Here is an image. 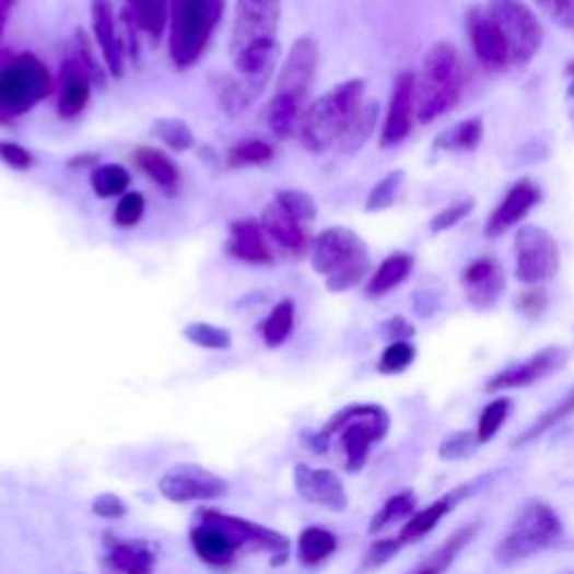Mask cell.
Here are the masks:
<instances>
[{"mask_svg":"<svg viewBox=\"0 0 574 574\" xmlns=\"http://www.w3.org/2000/svg\"><path fill=\"white\" fill-rule=\"evenodd\" d=\"M119 25H121V34H119V43H121V50L124 57H130L136 63L142 61V48H140V34H138V19L136 14L130 12V8L121 10L119 14ZM142 30V27H140Z\"/></svg>","mask_w":574,"mask_h":574,"instance_id":"bcb514c9","label":"cell"},{"mask_svg":"<svg viewBox=\"0 0 574 574\" xmlns=\"http://www.w3.org/2000/svg\"><path fill=\"white\" fill-rule=\"evenodd\" d=\"M563 535L559 514L543 501H529L518 518L512 523L509 532L496 546V561L501 565H514L535 557L557 543Z\"/></svg>","mask_w":574,"mask_h":574,"instance_id":"52a82bcc","label":"cell"},{"mask_svg":"<svg viewBox=\"0 0 574 574\" xmlns=\"http://www.w3.org/2000/svg\"><path fill=\"white\" fill-rule=\"evenodd\" d=\"M567 362V352L563 348L550 345L543 348L539 352H535L532 358H527L525 362L509 366L505 371H501L499 375H494L488 382V393H501V390H509V388H525V386H532L535 382H541L546 377H550L552 373H559Z\"/></svg>","mask_w":574,"mask_h":574,"instance_id":"9a60e30c","label":"cell"},{"mask_svg":"<svg viewBox=\"0 0 574 574\" xmlns=\"http://www.w3.org/2000/svg\"><path fill=\"white\" fill-rule=\"evenodd\" d=\"M294 303L292 301H281L279 305H274V311L270 313L268 321L262 326V339L270 348H279L288 341V337L292 335L294 328Z\"/></svg>","mask_w":574,"mask_h":574,"instance_id":"d590c367","label":"cell"},{"mask_svg":"<svg viewBox=\"0 0 574 574\" xmlns=\"http://www.w3.org/2000/svg\"><path fill=\"white\" fill-rule=\"evenodd\" d=\"M415 85L418 79L411 70H405L395 77L388 113L379 138L382 149H393L397 144H402L411 136L413 117H415Z\"/></svg>","mask_w":574,"mask_h":574,"instance_id":"4fadbf2b","label":"cell"},{"mask_svg":"<svg viewBox=\"0 0 574 574\" xmlns=\"http://www.w3.org/2000/svg\"><path fill=\"white\" fill-rule=\"evenodd\" d=\"M296 548L303 565H319L337 552V537L324 527H305Z\"/></svg>","mask_w":574,"mask_h":574,"instance_id":"f1b7e54d","label":"cell"},{"mask_svg":"<svg viewBox=\"0 0 574 574\" xmlns=\"http://www.w3.org/2000/svg\"><path fill=\"white\" fill-rule=\"evenodd\" d=\"M136 164L147 178H151L155 185L166 189L175 187V183L180 178V171L175 166V162L166 153L153 147H140L136 151Z\"/></svg>","mask_w":574,"mask_h":574,"instance_id":"83f0119b","label":"cell"},{"mask_svg":"<svg viewBox=\"0 0 574 574\" xmlns=\"http://www.w3.org/2000/svg\"><path fill=\"white\" fill-rule=\"evenodd\" d=\"M153 132L155 138L168 147L171 151H189L194 149L196 144V138H194V130L189 128V124H185L183 119H173V117H164V119H157L153 124Z\"/></svg>","mask_w":574,"mask_h":574,"instance_id":"74e56055","label":"cell"},{"mask_svg":"<svg viewBox=\"0 0 574 574\" xmlns=\"http://www.w3.org/2000/svg\"><path fill=\"white\" fill-rule=\"evenodd\" d=\"M473 200H462L458 204H452L447 209L440 211L435 218H433V223H431V232L440 234V232H447L452 227H456L458 223H462V220L473 211Z\"/></svg>","mask_w":574,"mask_h":574,"instance_id":"681fc988","label":"cell"},{"mask_svg":"<svg viewBox=\"0 0 574 574\" xmlns=\"http://www.w3.org/2000/svg\"><path fill=\"white\" fill-rule=\"evenodd\" d=\"M413 270V256L409 254H390L388 258H384V262L377 268V272L371 277L368 285H366V292L368 296H382L390 290H395L397 285H402L409 274Z\"/></svg>","mask_w":574,"mask_h":574,"instance_id":"4316f807","label":"cell"},{"mask_svg":"<svg viewBox=\"0 0 574 574\" xmlns=\"http://www.w3.org/2000/svg\"><path fill=\"white\" fill-rule=\"evenodd\" d=\"M317 66H319L317 40L311 36L296 38L281 66L274 97L294 102L305 108V102L311 97L313 83L317 77Z\"/></svg>","mask_w":574,"mask_h":574,"instance_id":"8fae6325","label":"cell"},{"mask_svg":"<svg viewBox=\"0 0 574 574\" xmlns=\"http://www.w3.org/2000/svg\"><path fill=\"white\" fill-rule=\"evenodd\" d=\"M413 509H415V496L413 492H400L390 496L382 509L373 516L371 525H368V532L371 535H377L382 532V529H386L388 525L402 520V518H411L413 516Z\"/></svg>","mask_w":574,"mask_h":574,"instance_id":"8d00e7d4","label":"cell"},{"mask_svg":"<svg viewBox=\"0 0 574 574\" xmlns=\"http://www.w3.org/2000/svg\"><path fill=\"white\" fill-rule=\"evenodd\" d=\"M415 362V345L409 341H390L382 352L377 371L382 375H400Z\"/></svg>","mask_w":574,"mask_h":574,"instance_id":"b9f144b4","label":"cell"},{"mask_svg":"<svg viewBox=\"0 0 574 574\" xmlns=\"http://www.w3.org/2000/svg\"><path fill=\"white\" fill-rule=\"evenodd\" d=\"M91 23L97 48L102 50L106 70L113 77H124L126 72V57L119 43V30H117V16L113 0H91Z\"/></svg>","mask_w":574,"mask_h":574,"instance_id":"d6986e66","label":"cell"},{"mask_svg":"<svg viewBox=\"0 0 574 574\" xmlns=\"http://www.w3.org/2000/svg\"><path fill=\"white\" fill-rule=\"evenodd\" d=\"M126 503L124 499L115 496V494H99L95 496L93 501V514H97L99 518H106V520H119L126 516Z\"/></svg>","mask_w":574,"mask_h":574,"instance_id":"11a10c76","label":"cell"},{"mask_svg":"<svg viewBox=\"0 0 574 574\" xmlns=\"http://www.w3.org/2000/svg\"><path fill=\"white\" fill-rule=\"evenodd\" d=\"M539 200H541V189L532 180L516 183L490 215L488 225H484V234L490 238L503 236L514 225H518L520 220H525V215L537 207Z\"/></svg>","mask_w":574,"mask_h":574,"instance_id":"ffe728a7","label":"cell"},{"mask_svg":"<svg viewBox=\"0 0 574 574\" xmlns=\"http://www.w3.org/2000/svg\"><path fill=\"white\" fill-rule=\"evenodd\" d=\"M200 516L204 518V523H213L218 527H223L225 532L236 541L238 548L254 546V548H260L265 552H272L274 554L272 563L274 565L285 563L288 557H290V541H288V537L274 532V529H270V527H262V525H256L251 520L236 518V516L215 512V509H202Z\"/></svg>","mask_w":574,"mask_h":574,"instance_id":"5bb4252c","label":"cell"},{"mask_svg":"<svg viewBox=\"0 0 574 574\" xmlns=\"http://www.w3.org/2000/svg\"><path fill=\"white\" fill-rule=\"evenodd\" d=\"M476 532H478V525H467V527L456 529V532H454L443 546H440L435 552H431V554H429L415 570H411L409 574H445V572L454 565L456 557L473 541Z\"/></svg>","mask_w":574,"mask_h":574,"instance_id":"484cf974","label":"cell"},{"mask_svg":"<svg viewBox=\"0 0 574 574\" xmlns=\"http://www.w3.org/2000/svg\"><path fill=\"white\" fill-rule=\"evenodd\" d=\"M274 202L290 213L292 218H296L301 225L311 227L315 220H317V202L311 194H305L301 189H283L274 196Z\"/></svg>","mask_w":574,"mask_h":574,"instance_id":"f35d334b","label":"cell"},{"mask_svg":"<svg viewBox=\"0 0 574 574\" xmlns=\"http://www.w3.org/2000/svg\"><path fill=\"white\" fill-rule=\"evenodd\" d=\"M543 14H548L563 30H574V0H535Z\"/></svg>","mask_w":574,"mask_h":574,"instance_id":"816d5d0a","label":"cell"},{"mask_svg":"<svg viewBox=\"0 0 574 574\" xmlns=\"http://www.w3.org/2000/svg\"><path fill=\"white\" fill-rule=\"evenodd\" d=\"M77 38V63L87 72V77L91 79H97V83H104L102 81V68H99V61L95 59L93 55V46H91V38H87V34L83 30H77L74 34Z\"/></svg>","mask_w":574,"mask_h":574,"instance_id":"f907efd6","label":"cell"},{"mask_svg":"<svg viewBox=\"0 0 574 574\" xmlns=\"http://www.w3.org/2000/svg\"><path fill=\"white\" fill-rule=\"evenodd\" d=\"M260 225L274 243H279L283 249L301 254L311 245V236H307V230L301 225L296 218H292L290 213H285L277 202H270L268 207L262 209L260 213Z\"/></svg>","mask_w":574,"mask_h":574,"instance_id":"603a6c76","label":"cell"},{"mask_svg":"<svg viewBox=\"0 0 574 574\" xmlns=\"http://www.w3.org/2000/svg\"><path fill=\"white\" fill-rule=\"evenodd\" d=\"M390 426V415L377 405H352L335 413L328 424L311 437L315 452L324 454L328 449L330 435L339 433V443L345 454V467L350 471H360L371 449L382 443Z\"/></svg>","mask_w":574,"mask_h":574,"instance_id":"277c9868","label":"cell"},{"mask_svg":"<svg viewBox=\"0 0 574 574\" xmlns=\"http://www.w3.org/2000/svg\"><path fill=\"white\" fill-rule=\"evenodd\" d=\"M488 12L499 25L512 66H525L537 57L543 43V27L523 0H490Z\"/></svg>","mask_w":574,"mask_h":574,"instance_id":"9c48e42d","label":"cell"},{"mask_svg":"<svg viewBox=\"0 0 574 574\" xmlns=\"http://www.w3.org/2000/svg\"><path fill=\"white\" fill-rule=\"evenodd\" d=\"M377 117H379V106L375 102L364 104L362 110L358 113V117L352 119V124L343 132V138L339 140V151L345 155L358 153L368 142V138L373 136Z\"/></svg>","mask_w":574,"mask_h":574,"instance_id":"f546056e","label":"cell"},{"mask_svg":"<svg viewBox=\"0 0 574 574\" xmlns=\"http://www.w3.org/2000/svg\"><path fill=\"white\" fill-rule=\"evenodd\" d=\"M467 34L471 40L473 55L488 70H503L509 66V50L507 43L490 16L488 8H471L465 16Z\"/></svg>","mask_w":574,"mask_h":574,"instance_id":"2e32d148","label":"cell"},{"mask_svg":"<svg viewBox=\"0 0 574 574\" xmlns=\"http://www.w3.org/2000/svg\"><path fill=\"white\" fill-rule=\"evenodd\" d=\"M572 413H574V390L567 393L559 405H554V407H550L546 413H541L539 420H537L532 426H527V431H523V433L514 440L512 447L518 449V447H525V445H529V443H535L537 437H541L546 431H550V429L557 426L559 422H563V420L570 418Z\"/></svg>","mask_w":574,"mask_h":574,"instance_id":"d6a6232c","label":"cell"},{"mask_svg":"<svg viewBox=\"0 0 574 574\" xmlns=\"http://www.w3.org/2000/svg\"><path fill=\"white\" fill-rule=\"evenodd\" d=\"M382 330H384V337H388L390 341H407L409 337L415 335V328L405 317H395V319L386 321L382 326Z\"/></svg>","mask_w":574,"mask_h":574,"instance_id":"9f6ffc18","label":"cell"},{"mask_svg":"<svg viewBox=\"0 0 574 574\" xmlns=\"http://www.w3.org/2000/svg\"><path fill=\"white\" fill-rule=\"evenodd\" d=\"M567 74H574V61L567 66Z\"/></svg>","mask_w":574,"mask_h":574,"instance_id":"680465c9","label":"cell"},{"mask_svg":"<svg viewBox=\"0 0 574 574\" xmlns=\"http://www.w3.org/2000/svg\"><path fill=\"white\" fill-rule=\"evenodd\" d=\"M144 209H147V200L140 191H126L115 207V215H113L115 225L121 230L136 227L144 215Z\"/></svg>","mask_w":574,"mask_h":574,"instance_id":"f6af8a7d","label":"cell"},{"mask_svg":"<svg viewBox=\"0 0 574 574\" xmlns=\"http://www.w3.org/2000/svg\"><path fill=\"white\" fill-rule=\"evenodd\" d=\"M548 305H550V301H548V292L543 288L525 290L516 298V311L520 315H525L527 319H539L548 311Z\"/></svg>","mask_w":574,"mask_h":574,"instance_id":"c3c4849f","label":"cell"},{"mask_svg":"<svg viewBox=\"0 0 574 574\" xmlns=\"http://www.w3.org/2000/svg\"><path fill=\"white\" fill-rule=\"evenodd\" d=\"M191 546L204 563L215 565V567L232 563L238 550L236 541L225 532L223 527H218L213 523H204V520L191 529Z\"/></svg>","mask_w":574,"mask_h":574,"instance_id":"cb8c5ba5","label":"cell"},{"mask_svg":"<svg viewBox=\"0 0 574 574\" xmlns=\"http://www.w3.org/2000/svg\"><path fill=\"white\" fill-rule=\"evenodd\" d=\"M91 77L74 61H66L61 70V95L57 104V113L63 119H74L81 115L91 102Z\"/></svg>","mask_w":574,"mask_h":574,"instance_id":"d4e9b609","label":"cell"},{"mask_svg":"<svg viewBox=\"0 0 574 574\" xmlns=\"http://www.w3.org/2000/svg\"><path fill=\"white\" fill-rule=\"evenodd\" d=\"M514 260L518 281L541 285L559 272V245L543 227L525 225L518 230L514 241Z\"/></svg>","mask_w":574,"mask_h":574,"instance_id":"30bf717a","label":"cell"},{"mask_svg":"<svg viewBox=\"0 0 574 574\" xmlns=\"http://www.w3.org/2000/svg\"><path fill=\"white\" fill-rule=\"evenodd\" d=\"M52 93V77L38 57L23 52L0 68V117H21Z\"/></svg>","mask_w":574,"mask_h":574,"instance_id":"ba28073f","label":"cell"},{"mask_svg":"<svg viewBox=\"0 0 574 574\" xmlns=\"http://www.w3.org/2000/svg\"><path fill=\"white\" fill-rule=\"evenodd\" d=\"M476 445V433L469 431H458L449 435L443 445H440V458L443 460H462L471 454Z\"/></svg>","mask_w":574,"mask_h":574,"instance_id":"7dc6e473","label":"cell"},{"mask_svg":"<svg viewBox=\"0 0 574 574\" xmlns=\"http://www.w3.org/2000/svg\"><path fill=\"white\" fill-rule=\"evenodd\" d=\"M294 488L303 501L313 505L332 512H343L348 507L345 488L332 469H315L307 465H298L294 469Z\"/></svg>","mask_w":574,"mask_h":574,"instance_id":"e0dca14e","label":"cell"},{"mask_svg":"<svg viewBox=\"0 0 574 574\" xmlns=\"http://www.w3.org/2000/svg\"><path fill=\"white\" fill-rule=\"evenodd\" d=\"M110 565L124 574H151L155 557L144 543H119L110 552Z\"/></svg>","mask_w":574,"mask_h":574,"instance_id":"4dcf8cb0","label":"cell"},{"mask_svg":"<svg viewBox=\"0 0 574 574\" xmlns=\"http://www.w3.org/2000/svg\"><path fill=\"white\" fill-rule=\"evenodd\" d=\"M509 409H512V400H507V397H499V400H494L484 407V411L480 413V420H478V429H476V443L478 445H484V443H490V440H494L499 429L505 424Z\"/></svg>","mask_w":574,"mask_h":574,"instance_id":"ab89813d","label":"cell"},{"mask_svg":"<svg viewBox=\"0 0 574 574\" xmlns=\"http://www.w3.org/2000/svg\"><path fill=\"white\" fill-rule=\"evenodd\" d=\"M126 5H128V8H130V5H132V0H126Z\"/></svg>","mask_w":574,"mask_h":574,"instance_id":"91938a15","label":"cell"},{"mask_svg":"<svg viewBox=\"0 0 574 574\" xmlns=\"http://www.w3.org/2000/svg\"><path fill=\"white\" fill-rule=\"evenodd\" d=\"M160 494L171 503H194V501H213L227 494V482L196 465H183L180 469L168 471L157 482Z\"/></svg>","mask_w":574,"mask_h":574,"instance_id":"7c38bea8","label":"cell"},{"mask_svg":"<svg viewBox=\"0 0 574 574\" xmlns=\"http://www.w3.org/2000/svg\"><path fill=\"white\" fill-rule=\"evenodd\" d=\"M473 488H476L473 482H469V484L465 482V484H460L458 490L445 494L443 499H437L435 503H431V505L424 507L422 512L413 514V516L405 523V527L400 529V535H397L395 539L400 541L402 548L409 546V543L422 541L426 535H431L433 529L440 525V520H443L449 512H454L456 505H458L465 496H469V494L473 492Z\"/></svg>","mask_w":574,"mask_h":574,"instance_id":"44dd1931","label":"cell"},{"mask_svg":"<svg viewBox=\"0 0 574 574\" xmlns=\"http://www.w3.org/2000/svg\"><path fill=\"white\" fill-rule=\"evenodd\" d=\"M482 140V121L467 119L454 126L445 136H440L435 140V149H445V151H476Z\"/></svg>","mask_w":574,"mask_h":574,"instance_id":"e575fe53","label":"cell"},{"mask_svg":"<svg viewBox=\"0 0 574 574\" xmlns=\"http://www.w3.org/2000/svg\"><path fill=\"white\" fill-rule=\"evenodd\" d=\"M405 185V171H390L388 175L373 187L366 200V211H384L388 209L397 196H400V189Z\"/></svg>","mask_w":574,"mask_h":574,"instance_id":"ee69618b","label":"cell"},{"mask_svg":"<svg viewBox=\"0 0 574 574\" xmlns=\"http://www.w3.org/2000/svg\"><path fill=\"white\" fill-rule=\"evenodd\" d=\"M225 0H171L168 57L178 70L191 68L223 16Z\"/></svg>","mask_w":574,"mask_h":574,"instance_id":"8992f818","label":"cell"},{"mask_svg":"<svg viewBox=\"0 0 574 574\" xmlns=\"http://www.w3.org/2000/svg\"><path fill=\"white\" fill-rule=\"evenodd\" d=\"M0 162L10 168H16V171H27L34 164V157L25 147H21L16 142L0 140Z\"/></svg>","mask_w":574,"mask_h":574,"instance_id":"f5cc1de1","label":"cell"},{"mask_svg":"<svg viewBox=\"0 0 574 574\" xmlns=\"http://www.w3.org/2000/svg\"><path fill=\"white\" fill-rule=\"evenodd\" d=\"M183 335H185V339H189L194 345L204 348V350H230V348H232V335H230V330L220 328V326H213V324H204V321L189 324V326L183 330Z\"/></svg>","mask_w":574,"mask_h":574,"instance_id":"60d3db41","label":"cell"},{"mask_svg":"<svg viewBox=\"0 0 574 574\" xmlns=\"http://www.w3.org/2000/svg\"><path fill=\"white\" fill-rule=\"evenodd\" d=\"M274 160V149L262 142V140H247L236 144L234 149H230L227 153V164L232 168H241V166H256V164H265Z\"/></svg>","mask_w":574,"mask_h":574,"instance_id":"7bdbcfd3","label":"cell"},{"mask_svg":"<svg viewBox=\"0 0 574 574\" xmlns=\"http://www.w3.org/2000/svg\"><path fill=\"white\" fill-rule=\"evenodd\" d=\"M281 0H236L230 57L251 93L258 97L279 61Z\"/></svg>","mask_w":574,"mask_h":574,"instance_id":"6da1fadb","label":"cell"},{"mask_svg":"<svg viewBox=\"0 0 574 574\" xmlns=\"http://www.w3.org/2000/svg\"><path fill=\"white\" fill-rule=\"evenodd\" d=\"M95 160H97L95 155H87V157H74V160H70L68 164H70V166H91Z\"/></svg>","mask_w":574,"mask_h":574,"instance_id":"6f0895ef","label":"cell"},{"mask_svg":"<svg viewBox=\"0 0 574 574\" xmlns=\"http://www.w3.org/2000/svg\"><path fill=\"white\" fill-rule=\"evenodd\" d=\"M465 87V68L460 52L447 40H437L426 50L422 77L415 85V115L431 124L449 113Z\"/></svg>","mask_w":574,"mask_h":574,"instance_id":"3957f363","label":"cell"},{"mask_svg":"<svg viewBox=\"0 0 574 574\" xmlns=\"http://www.w3.org/2000/svg\"><path fill=\"white\" fill-rule=\"evenodd\" d=\"M91 187L104 200L124 196L130 187V173L121 164H99L91 173Z\"/></svg>","mask_w":574,"mask_h":574,"instance_id":"836d02e7","label":"cell"},{"mask_svg":"<svg viewBox=\"0 0 574 574\" xmlns=\"http://www.w3.org/2000/svg\"><path fill=\"white\" fill-rule=\"evenodd\" d=\"M364 95L366 83L362 79H348L315 99L298 124L296 136L301 147L311 153H324L332 144H339L352 119L362 110Z\"/></svg>","mask_w":574,"mask_h":574,"instance_id":"7a4b0ae2","label":"cell"},{"mask_svg":"<svg viewBox=\"0 0 574 574\" xmlns=\"http://www.w3.org/2000/svg\"><path fill=\"white\" fill-rule=\"evenodd\" d=\"M130 12L136 14L142 32H147L155 43L164 36L168 27V0H132Z\"/></svg>","mask_w":574,"mask_h":574,"instance_id":"1f68e13d","label":"cell"},{"mask_svg":"<svg viewBox=\"0 0 574 574\" xmlns=\"http://www.w3.org/2000/svg\"><path fill=\"white\" fill-rule=\"evenodd\" d=\"M265 234L260 220L256 218H241L234 220L230 230V241H227V251L245 262L251 265H272L274 254L270 249L268 238Z\"/></svg>","mask_w":574,"mask_h":574,"instance_id":"7402d4cb","label":"cell"},{"mask_svg":"<svg viewBox=\"0 0 574 574\" xmlns=\"http://www.w3.org/2000/svg\"><path fill=\"white\" fill-rule=\"evenodd\" d=\"M400 550H402V546L397 539H379L368 548V552L364 557V565L366 567H379V565L388 563Z\"/></svg>","mask_w":574,"mask_h":574,"instance_id":"db71d44e","label":"cell"},{"mask_svg":"<svg viewBox=\"0 0 574 574\" xmlns=\"http://www.w3.org/2000/svg\"><path fill=\"white\" fill-rule=\"evenodd\" d=\"M460 285L473 307L488 311L505 290V274L494 258H476L462 270Z\"/></svg>","mask_w":574,"mask_h":574,"instance_id":"ac0fdd59","label":"cell"},{"mask_svg":"<svg viewBox=\"0 0 574 574\" xmlns=\"http://www.w3.org/2000/svg\"><path fill=\"white\" fill-rule=\"evenodd\" d=\"M313 270L326 277L330 292L358 288L371 272V254L366 243L348 227L324 230L311 243Z\"/></svg>","mask_w":574,"mask_h":574,"instance_id":"5b68a950","label":"cell"}]
</instances>
